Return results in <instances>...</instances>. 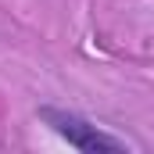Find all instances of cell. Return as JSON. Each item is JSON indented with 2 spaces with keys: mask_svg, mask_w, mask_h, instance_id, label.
<instances>
[{
  "mask_svg": "<svg viewBox=\"0 0 154 154\" xmlns=\"http://www.w3.org/2000/svg\"><path fill=\"white\" fill-rule=\"evenodd\" d=\"M39 122L50 125L61 140H68L75 151L86 154H100V151H125V140H118L111 133H104L100 125H93L90 118L75 115V111H65V108H39Z\"/></svg>",
  "mask_w": 154,
  "mask_h": 154,
  "instance_id": "6da1fadb",
  "label": "cell"
}]
</instances>
